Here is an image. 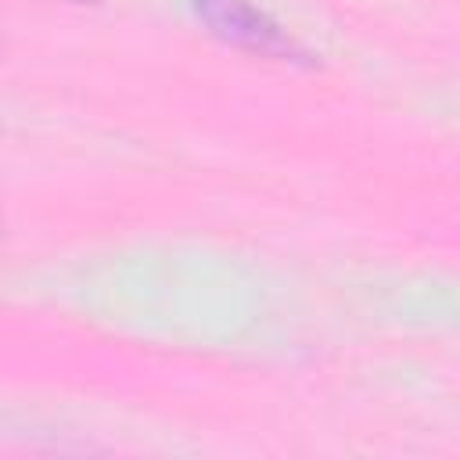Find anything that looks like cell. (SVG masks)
Here are the masks:
<instances>
[{
	"label": "cell",
	"instance_id": "2",
	"mask_svg": "<svg viewBox=\"0 0 460 460\" xmlns=\"http://www.w3.org/2000/svg\"><path fill=\"white\" fill-rule=\"evenodd\" d=\"M72 4H83V0H72Z\"/></svg>",
	"mask_w": 460,
	"mask_h": 460
},
{
	"label": "cell",
	"instance_id": "1",
	"mask_svg": "<svg viewBox=\"0 0 460 460\" xmlns=\"http://www.w3.org/2000/svg\"><path fill=\"white\" fill-rule=\"evenodd\" d=\"M190 7L198 22L234 50L270 61H291V65L309 61V50L270 11H262L252 0H190Z\"/></svg>",
	"mask_w": 460,
	"mask_h": 460
}]
</instances>
